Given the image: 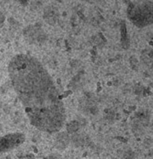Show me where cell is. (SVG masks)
<instances>
[{
	"label": "cell",
	"mask_w": 153,
	"mask_h": 159,
	"mask_svg": "<svg viewBox=\"0 0 153 159\" xmlns=\"http://www.w3.org/2000/svg\"><path fill=\"white\" fill-rule=\"evenodd\" d=\"M8 74L33 126L47 133L63 128L67 117L64 102L52 77L35 57L16 55L8 64Z\"/></svg>",
	"instance_id": "6da1fadb"
},
{
	"label": "cell",
	"mask_w": 153,
	"mask_h": 159,
	"mask_svg": "<svg viewBox=\"0 0 153 159\" xmlns=\"http://www.w3.org/2000/svg\"><path fill=\"white\" fill-rule=\"evenodd\" d=\"M127 17L133 25L144 28L153 24V0H129Z\"/></svg>",
	"instance_id": "7a4b0ae2"
},
{
	"label": "cell",
	"mask_w": 153,
	"mask_h": 159,
	"mask_svg": "<svg viewBox=\"0 0 153 159\" xmlns=\"http://www.w3.org/2000/svg\"><path fill=\"white\" fill-rule=\"evenodd\" d=\"M25 140V136L23 133L15 132L8 134L0 138V153L15 149L22 145Z\"/></svg>",
	"instance_id": "3957f363"
},
{
	"label": "cell",
	"mask_w": 153,
	"mask_h": 159,
	"mask_svg": "<svg viewBox=\"0 0 153 159\" xmlns=\"http://www.w3.org/2000/svg\"><path fill=\"white\" fill-rule=\"evenodd\" d=\"M43 159H61V158L58 156V155L53 154V155H48V156L45 157V158H44Z\"/></svg>",
	"instance_id": "277c9868"
}]
</instances>
